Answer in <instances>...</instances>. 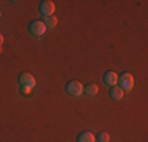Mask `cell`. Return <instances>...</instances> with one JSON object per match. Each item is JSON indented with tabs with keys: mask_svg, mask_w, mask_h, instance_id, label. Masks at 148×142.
<instances>
[{
	"mask_svg": "<svg viewBox=\"0 0 148 142\" xmlns=\"http://www.w3.org/2000/svg\"><path fill=\"white\" fill-rule=\"evenodd\" d=\"M66 93L71 95V97H80L84 93V85L79 82V81H69L65 87Z\"/></svg>",
	"mask_w": 148,
	"mask_h": 142,
	"instance_id": "3",
	"label": "cell"
},
{
	"mask_svg": "<svg viewBox=\"0 0 148 142\" xmlns=\"http://www.w3.org/2000/svg\"><path fill=\"white\" fill-rule=\"evenodd\" d=\"M0 17H2V13H0Z\"/></svg>",
	"mask_w": 148,
	"mask_h": 142,
	"instance_id": "15",
	"label": "cell"
},
{
	"mask_svg": "<svg viewBox=\"0 0 148 142\" xmlns=\"http://www.w3.org/2000/svg\"><path fill=\"white\" fill-rule=\"evenodd\" d=\"M44 26L46 28H55V26H57V17L55 16H49V17H44Z\"/></svg>",
	"mask_w": 148,
	"mask_h": 142,
	"instance_id": "10",
	"label": "cell"
},
{
	"mask_svg": "<svg viewBox=\"0 0 148 142\" xmlns=\"http://www.w3.org/2000/svg\"><path fill=\"white\" fill-rule=\"evenodd\" d=\"M123 95H125V92H123L118 85H114V87H110V90H109V97H110L112 99H115V101L121 99Z\"/></svg>",
	"mask_w": 148,
	"mask_h": 142,
	"instance_id": "7",
	"label": "cell"
},
{
	"mask_svg": "<svg viewBox=\"0 0 148 142\" xmlns=\"http://www.w3.org/2000/svg\"><path fill=\"white\" fill-rule=\"evenodd\" d=\"M46 30H47V28H46L43 21L35 19V21H32V22L29 24V32H30V35H33L35 38L43 37V35L46 33Z\"/></svg>",
	"mask_w": 148,
	"mask_h": 142,
	"instance_id": "1",
	"label": "cell"
},
{
	"mask_svg": "<svg viewBox=\"0 0 148 142\" xmlns=\"http://www.w3.org/2000/svg\"><path fill=\"white\" fill-rule=\"evenodd\" d=\"M104 84L106 85H109V87H114V85H117V82H118V74L115 73V71H106L104 73Z\"/></svg>",
	"mask_w": 148,
	"mask_h": 142,
	"instance_id": "6",
	"label": "cell"
},
{
	"mask_svg": "<svg viewBox=\"0 0 148 142\" xmlns=\"http://www.w3.org/2000/svg\"><path fill=\"white\" fill-rule=\"evenodd\" d=\"M84 93L87 97H95L98 93V85L96 84H88L87 87H84Z\"/></svg>",
	"mask_w": 148,
	"mask_h": 142,
	"instance_id": "9",
	"label": "cell"
},
{
	"mask_svg": "<svg viewBox=\"0 0 148 142\" xmlns=\"http://www.w3.org/2000/svg\"><path fill=\"white\" fill-rule=\"evenodd\" d=\"M21 92H22L24 95H30L32 93V88H21Z\"/></svg>",
	"mask_w": 148,
	"mask_h": 142,
	"instance_id": "12",
	"label": "cell"
},
{
	"mask_svg": "<svg viewBox=\"0 0 148 142\" xmlns=\"http://www.w3.org/2000/svg\"><path fill=\"white\" fill-rule=\"evenodd\" d=\"M109 139H110V136L107 133H99L98 137H95V141H98V142H109Z\"/></svg>",
	"mask_w": 148,
	"mask_h": 142,
	"instance_id": "11",
	"label": "cell"
},
{
	"mask_svg": "<svg viewBox=\"0 0 148 142\" xmlns=\"http://www.w3.org/2000/svg\"><path fill=\"white\" fill-rule=\"evenodd\" d=\"M0 54H2V48H0Z\"/></svg>",
	"mask_w": 148,
	"mask_h": 142,
	"instance_id": "14",
	"label": "cell"
},
{
	"mask_svg": "<svg viewBox=\"0 0 148 142\" xmlns=\"http://www.w3.org/2000/svg\"><path fill=\"white\" fill-rule=\"evenodd\" d=\"M77 142H96L95 141V134L90 131H82V133L77 136Z\"/></svg>",
	"mask_w": 148,
	"mask_h": 142,
	"instance_id": "8",
	"label": "cell"
},
{
	"mask_svg": "<svg viewBox=\"0 0 148 142\" xmlns=\"http://www.w3.org/2000/svg\"><path fill=\"white\" fill-rule=\"evenodd\" d=\"M2 44H3V35L0 33V48H2Z\"/></svg>",
	"mask_w": 148,
	"mask_h": 142,
	"instance_id": "13",
	"label": "cell"
},
{
	"mask_svg": "<svg viewBox=\"0 0 148 142\" xmlns=\"http://www.w3.org/2000/svg\"><path fill=\"white\" fill-rule=\"evenodd\" d=\"M118 87L121 88L123 92H129L132 90L134 87V77L131 73H123L121 76H118Z\"/></svg>",
	"mask_w": 148,
	"mask_h": 142,
	"instance_id": "2",
	"label": "cell"
},
{
	"mask_svg": "<svg viewBox=\"0 0 148 142\" xmlns=\"http://www.w3.org/2000/svg\"><path fill=\"white\" fill-rule=\"evenodd\" d=\"M38 10H40L41 16L49 17V16H52V14H54V11H55V5H54V2L43 0V2L40 3V6H38Z\"/></svg>",
	"mask_w": 148,
	"mask_h": 142,
	"instance_id": "5",
	"label": "cell"
},
{
	"mask_svg": "<svg viewBox=\"0 0 148 142\" xmlns=\"http://www.w3.org/2000/svg\"><path fill=\"white\" fill-rule=\"evenodd\" d=\"M35 84H36V81H35V77L32 76L30 73H21V76H19L21 88H32V90H33Z\"/></svg>",
	"mask_w": 148,
	"mask_h": 142,
	"instance_id": "4",
	"label": "cell"
}]
</instances>
